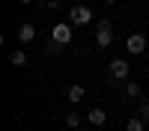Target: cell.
I'll list each match as a JSON object with an SVG mask.
<instances>
[{
    "instance_id": "obj_1",
    "label": "cell",
    "mask_w": 149,
    "mask_h": 131,
    "mask_svg": "<svg viewBox=\"0 0 149 131\" xmlns=\"http://www.w3.org/2000/svg\"><path fill=\"white\" fill-rule=\"evenodd\" d=\"M110 42H113V24L104 18V21L95 24V45H98V48H107Z\"/></svg>"
},
{
    "instance_id": "obj_15",
    "label": "cell",
    "mask_w": 149,
    "mask_h": 131,
    "mask_svg": "<svg viewBox=\"0 0 149 131\" xmlns=\"http://www.w3.org/2000/svg\"><path fill=\"white\" fill-rule=\"evenodd\" d=\"M104 3H110V6H113V3H116V0H104Z\"/></svg>"
},
{
    "instance_id": "obj_11",
    "label": "cell",
    "mask_w": 149,
    "mask_h": 131,
    "mask_svg": "<svg viewBox=\"0 0 149 131\" xmlns=\"http://www.w3.org/2000/svg\"><path fill=\"white\" fill-rule=\"evenodd\" d=\"M137 113H140V119L149 122V98H140V101H137Z\"/></svg>"
},
{
    "instance_id": "obj_16",
    "label": "cell",
    "mask_w": 149,
    "mask_h": 131,
    "mask_svg": "<svg viewBox=\"0 0 149 131\" xmlns=\"http://www.w3.org/2000/svg\"><path fill=\"white\" fill-rule=\"evenodd\" d=\"M21 3H33V0H21Z\"/></svg>"
},
{
    "instance_id": "obj_17",
    "label": "cell",
    "mask_w": 149,
    "mask_h": 131,
    "mask_svg": "<svg viewBox=\"0 0 149 131\" xmlns=\"http://www.w3.org/2000/svg\"><path fill=\"white\" fill-rule=\"evenodd\" d=\"M146 75H149V66H146Z\"/></svg>"
},
{
    "instance_id": "obj_14",
    "label": "cell",
    "mask_w": 149,
    "mask_h": 131,
    "mask_svg": "<svg viewBox=\"0 0 149 131\" xmlns=\"http://www.w3.org/2000/svg\"><path fill=\"white\" fill-rule=\"evenodd\" d=\"M60 48H63V45H60V42H54V39H51V42H48V45H45V51H48V54H51V57H54V54L60 51Z\"/></svg>"
},
{
    "instance_id": "obj_8",
    "label": "cell",
    "mask_w": 149,
    "mask_h": 131,
    "mask_svg": "<svg viewBox=\"0 0 149 131\" xmlns=\"http://www.w3.org/2000/svg\"><path fill=\"white\" fill-rule=\"evenodd\" d=\"M18 39L21 42H33L36 39V27H33V24H21V27H18Z\"/></svg>"
},
{
    "instance_id": "obj_4",
    "label": "cell",
    "mask_w": 149,
    "mask_h": 131,
    "mask_svg": "<svg viewBox=\"0 0 149 131\" xmlns=\"http://www.w3.org/2000/svg\"><path fill=\"white\" fill-rule=\"evenodd\" d=\"M72 36H74V30L69 27V24H54V30H51V39L60 42V45H69Z\"/></svg>"
},
{
    "instance_id": "obj_5",
    "label": "cell",
    "mask_w": 149,
    "mask_h": 131,
    "mask_svg": "<svg viewBox=\"0 0 149 131\" xmlns=\"http://www.w3.org/2000/svg\"><path fill=\"white\" fill-rule=\"evenodd\" d=\"M125 48H128V54H143V51H146V36H143V33H134V36H128Z\"/></svg>"
},
{
    "instance_id": "obj_12",
    "label": "cell",
    "mask_w": 149,
    "mask_h": 131,
    "mask_svg": "<svg viewBox=\"0 0 149 131\" xmlns=\"http://www.w3.org/2000/svg\"><path fill=\"white\" fill-rule=\"evenodd\" d=\"M125 92L131 95V98H140V95H143V89H140V83H134V80H131L128 87H125Z\"/></svg>"
},
{
    "instance_id": "obj_2",
    "label": "cell",
    "mask_w": 149,
    "mask_h": 131,
    "mask_svg": "<svg viewBox=\"0 0 149 131\" xmlns=\"http://www.w3.org/2000/svg\"><path fill=\"white\" fill-rule=\"evenodd\" d=\"M69 18H72V27H86L93 21V6H72Z\"/></svg>"
},
{
    "instance_id": "obj_10",
    "label": "cell",
    "mask_w": 149,
    "mask_h": 131,
    "mask_svg": "<svg viewBox=\"0 0 149 131\" xmlns=\"http://www.w3.org/2000/svg\"><path fill=\"white\" fill-rule=\"evenodd\" d=\"M9 63L12 66H24V63H27V54H24V51H12L9 54Z\"/></svg>"
},
{
    "instance_id": "obj_3",
    "label": "cell",
    "mask_w": 149,
    "mask_h": 131,
    "mask_svg": "<svg viewBox=\"0 0 149 131\" xmlns=\"http://www.w3.org/2000/svg\"><path fill=\"white\" fill-rule=\"evenodd\" d=\"M128 75H131V66H128V60H122V57L110 60V78H113V80H122V78H128Z\"/></svg>"
},
{
    "instance_id": "obj_7",
    "label": "cell",
    "mask_w": 149,
    "mask_h": 131,
    "mask_svg": "<svg viewBox=\"0 0 149 131\" xmlns=\"http://www.w3.org/2000/svg\"><path fill=\"white\" fill-rule=\"evenodd\" d=\"M86 122H90V125H104L107 122V113L102 110V107H93V110L86 113Z\"/></svg>"
},
{
    "instance_id": "obj_9",
    "label": "cell",
    "mask_w": 149,
    "mask_h": 131,
    "mask_svg": "<svg viewBox=\"0 0 149 131\" xmlns=\"http://www.w3.org/2000/svg\"><path fill=\"white\" fill-rule=\"evenodd\" d=\"M143 122H146V119H140V116H134V119H128V122H125V131H143V128H146Z\"/></svg>"
},
{
    "instance_id": "obj_13",
    "label": "cell",
    "mask_w": 149,
    "mask_h": 131,
    "mask_svg": "<svg viewBox=\"0 0 149 131\" xmlns=\"http://www.w3.org/2000/svg\"><path fill=\"white\" fill-rule=\"evenodd\" d=\"M66 125H69V128H78V125H81V116H78V113H69V116H66Z\"/></svg>"
},
{
    "instance_id": "obj_6",
    "label": "cell",
    "mask_w": 149,
    "mask_h": 131,
    "mask_svg": "<svg viewBox=\"0 0 149 131\" xmlns=\"http://www.w3.org/2000/svg\"><path fill=\"white\" fill-rule=\"evenodd\" d=\"M84 95H86V89L81 87V83H72L69 92H66V98H69V104H81V101H84Z\"/></svg>"
}]
</instances>
